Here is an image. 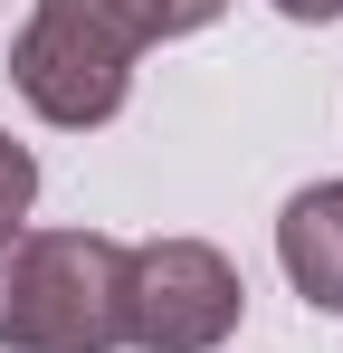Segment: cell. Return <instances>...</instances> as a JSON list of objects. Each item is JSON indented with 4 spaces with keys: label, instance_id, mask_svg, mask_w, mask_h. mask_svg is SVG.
<instances>
[{
    "label": "cell",
    "instance_id": "obj_1",
    "mask_svg": "<svg viewBox=\"0 0 343 353\" xmlns=\"http://www.w3.org/2000/svg\"><path fill=\"white\" fill-rule=\"evenodd\" d=\"M124 344V239L0 230V353H114Z\"/></svg>",
    "mask_w": 343,
    "mask_h": 353
},
{
    "label": "cell",
    "instance_id": "obj_2",
    "mask_svg": "<svg viewBox=\"0 0 343 353\" xmlns=\"http://www.w3.org/2000/svg\"><path fill=\"white\" fill-rule=\"evenodd\" d=\"M248 315V287L210 239L124 248V344L134 353H220Z\"/></svg>",
    "mask_w": 343,
    "mask_h": 353
},
{
    "label": "cell",
    "instance_id": "obj_3",
    "mask_svg": "<svg viewBox=\"0 0 343 353\" xmlns=\"http://www.w3.org/2000/svg\"><path fill=\"white\" fill-rule=\"evenodd\" d=\"M10 86H19L48 124L86 134V124H114V115H124V96H134V58H114L105 39L67 29L57 10H29V29L10 39Z\"/></svg>",
    "mask_w": 343,
    "mask_h": 353
},
{
    "label": "cell",
    "instance_id": "obj_4",
    "mask_svg": "<svg viewBox=\"0 0 343 353\" xmlns=\"http://www.w3.org/2000/svg\"><path fill=\"white\" fill-rule=\"evenodd\" d=\"M277 258H286V277H295L305 305L343 315V181H315V191H295V201H286Z\"/></svg>",
    "mask_w": 343,
    "mask_h": 353
},
{
    "label": "cell",
    "instance_id": "obj_5",
    "mask_svg": "<svg viewBox=\"0 0 343 353\" xmlns=\"http://www.w3.org/2000/svg\"><path fill=\"white\" fill-rule=\"evenodd\" d=\"M39 10H57V19L86 29V39H105L114 58H143V48H163V39L210 29L229 0H39Z\"/></svg>",
    "mask_w": 343,
    "mask_h": 353
},
{
    "label": "cell",
    "instance_id": "obj_6",
    "mask_svg": "<svg viewBox=\"0 0 343 353\" xmlns=\"http://www.w3.org/2000/svg\"><path fill=\"white\" fill-rule=\"evenodd\" d=\"M29 201H39V153L0 134V230H19V220H29Z\"/></svg>",
    "mask_w": 343,
    "mask_h": 353
},
{
    "label": "cell",
    "instance_id": "obj_7",
    "mask_svg": "<svg viewBox=\"0 0 343 353\" xmlns=\"http://www.w3.org/2000/svg\"><path fill=\"white\" fill-rule=\"evenodd\" d=\"M286 19H305V29H315V19H343V0H277Z\"/></svg>",
    "mask_w": 343,
    "mask_h": 353
}]
</instances>
